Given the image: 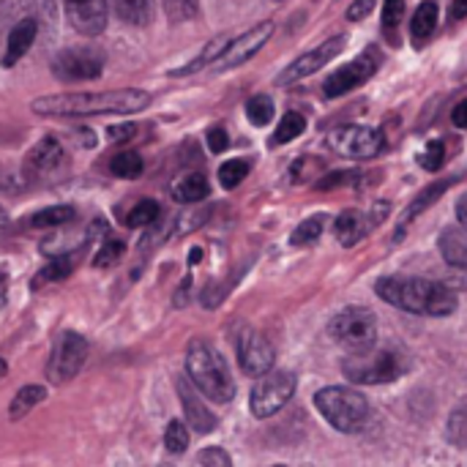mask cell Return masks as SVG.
I'll return each instance as SVG.
<instances>
[{
    "label": "cell",
    "instance_id": "6da1fadb",
    "mask_svg": "<svg viewBox=\"0 0 467 467\" xmlns=\"http://www.w3.org/2000/svg\"><path fill=\"white\" fill-rule=\"evenodd\" d=\"M150 104V93L137 88L104 90V93H55L30 104L44 118H88V115H134Z\"/></svg>",
    "mask_w": 467,
    "mask_h": 467
},
{
    "label": "cell",
    "instance_id": "7a4b0ae2",
    "mask_svg": "<svg viewBox=\"0 0 467 467\" xmlns=\"http://www.w3.org/2000/svg\"><path fill=\"white\" fill-rule=\"evenodd\" d=\"M378 296L391 306H400L413 315L449 317L457 312V296L451 287L421 279V276H383L378 282Z\"/></svg>",
    "mask_w": 467,
    "mask_h": 467
},
{
    "label": "cell",
    "instance_id": "3957f363",
    "mask_svg": "<svg viewBox=\"0 0 467 467\" xmlns=\"http://www.w3.org/2000/svg\"><path fill=\"white\" fill-rule=\"evenodd\" d=\"M186 372H189L192 386L202 397H208L211 402H216V405L233 402L235 383L230 378V369H227L224 358L208 342H202V339L189 342V350H186Z\"/></svg>",
    "mask_w": 467,
    "mask_h": 467
},
{
    "label": "cell",
    "instance_id": "277c9868",
    "mask_svg": "<svg viewBox=\"0 0 467 467\" xmlns=\"http://www.w3.org/2000/svg\"><path fill=\"white\" fill-rule=\"evenodd\" d=\"M315 408L320 410V416L345 435H356L367 427L369 421V405L367 400L345 386H328L323 391L315 394Z\"/></svg>",
    "mask_w": 467,
    "mask_h": 467
},
{
    "label": "cell",
    "instance_id": "5b68a950",
    "mask_svg": "<svg viewBox=\"0 0 467 467\" xmlns=\"http://www.w3.org/2000/svg\"><path fill=\"white\" fill-rule=\"evenodd\" d=\"M342 372L348 380L361 383V386H375V383H394L405 372V356L397 350H361L353 353L345 364Z\"/></svg>",
    "mask_w": 467,
    "mask_h": 467
},
{
    "label": "cell",
    "instance_id": "8992f818",
    "mask_svg": "<svg viewBox=\"0 0 467 467\" xmlns=\"http://www.w3.org/2000/svg\"><path fill=\"white\" fill-rule=\"evenodd\" d=\"M328 331H331L334 342L342 345L350 353L369 350L378 342V320H375L372 309H367V306H348V309H342L331 320Z\"/></svg>",
    "mask_w": 467,
    "mask_h": 467
},
{
    "label": "cell",
    "instance_id": "52a82bcc",
    "mask_svg": "<svg viewBox=\"0 0 467 467\" xmlns=\"http://www.w3.org/2000/svg\"><path fill=\"white\" fill-rule=\"evenodd\" d=\"M85 358H88V342L74 331H63L55 339V348L49 353L47 378L55 386L68 383V380H74L79 375V369L85 367Z\"/></svg>",
    "mask_w": 467,
    "mask_h": 467
},
{
    "label": "cell",
    "instance_id": "ba28073f",
    "mask_svg": "<svg viewBox=\"0 0 467 467\" xmlns=\"http://www.w3.org/2000/svg\"><path fill=\"white\" fill-rule=\"evenodd\" d=\"M296 394V375L290 372H265L252 389V413L257 419L276 416Z\"/></svg>",
    "mask_w": 467,
    "mask_h": 467
},
{
    "label": "cell",
    "instance_id": "9c48e42d",
    "mask_svg": "<svg viewBox=\"0 0 467 467\" xmlns=\"http://www.w3.org/2000/svg\"><path fill=\"white\" fill-rule=\"evenodd\" d=\"M104 71V55L90 47L63 49L52 57V74L63 82H85L99 79Z\"/></svg>",
    "mask_w": 467,
    "mask_h": 467
},
{
    "label": "cell",
    "instance_id": "30bf717a",
    "mask_svg": "<svg viewBox=\"0 0 467 467\" xmlns=\"http://www.w3.org/2000/svg\"><path fill=\"white\" fill-rule=\"evenodd\" d=\"M328 148L345 159H372L383 148V137L369 126H339L328 134Z\"/></svg>",
    "mask_w": 467,
    "mask_h": 467
},
{
    "label": "cell",
    "instance_id": "8fae6325",
    "mask_svg": "<svg viewBox=\"0 0 467 467\" xmlns=\"http://www.w3.org/2000/svg\"><path fill=\"white\" fill-rule=\"evenodd\" d=\"M378 66H380L378 52H375V49H367L364 55H358L356 60L345 63L342 68H337V71L326 79V85H323L326 96H328V99H339V96H345V93L361 88L364 82L372 79V74L378 71Z\"/></svg>",
    "mask_w": 467,
    "mask_h": 467
},
{
    "label": "cell",
    "instance_id": "7c38bea8",
    "mask_svg": "<svg viewBox=\"0 0 467 467\" xmlns=\"http://www.w3.org/2000/svg\"><path fill=\"white\" fill-rule=\"evenodd\" d=\"M271 33H274V22H260L257 27H252V30H246V33H241L238 38H233L227 47H224V52L216 57V63H213V68H219V71H224V68H235V66H241V63H246L268 38H271Z\"/></svg>",
    "mask_w": 467,
    "mask_h": 467
},
{
    "label": "cell",
    "instance_id": "4fadbf2b",
    "mask_svg": "<svg viewBox=\"0 0 467 467\" xmlns=\"http://www.w3.org/2000/svg\"><path fill=\"white\" fill-rule=\"evenodd\" d=\"M342 47H345V36H337V38H328V41H323L320 47L304 52L298 60H293V63L282 71L279 85H290V82H298V79H304V77L320 71L326 63H331V60L342 52Z\"/></svg>",
    "mask_w": 467,
    "mask_h": 467
},
{
    "label": "cell",
    "instance_id": "5bb4252c",
    "mask_svg": "<svg viewBox=\"0 0 467 467\" xmlns=\"http://www.w3.org/2000/svg\"><path fill=\"white\" fill-rule=\"evenodd\" d=\"M238 361H241V369L252 378H260L265 372H271L274 367V348L271 342L257 334V331H244L241 339H238Z\"/></svg>",
    "mask_w": 467,
    "mask_h": 467
},
{
    "label": "cell",
    "instance_id": "9a60e30c",
    "mask_svg": "<svg viewBox=\"0 0 467 467\" xmlns=\"http://www.w3.org/2000/svg\"><path fill=\"white\" fill-rule=\"evenodd\" d=\"M44 27V22L38 16H19L16 22L8 25L5 30V49H3V66H14L25 57V52L33 47L38 30Z\"/></svg>",
    "mask_w": 467,
    "mask_h": 467
},
{
    "label": "cell",
    "instance_id": "2e32d148",
    "mask_svg": "<svg viewBox=\"0 0 467 467\" xmlns=\"http://www.w3.org/2000/svg\"><path fill=\"white\" fill-rule=\"evenodd\" d=\"M63 8L82 36H99L107 27V0H63Z\"/></svg>",
    "mask_w": 467,
    "mask_h": 467
},
{
    "label": "cell",
    "instance_id": "e0dca14e",
    "mask_svg": "<svg viewBox=\"0 0 467 467\" xmlns=\"http://www.w3.org/2000/svg\"><path fill=\"white\" fill-rule=\"evenodd\" d=\"M386 213H389V202H378V208L372 211V216L358 213V211H345V213L337 219L334 233H337V238H339L342 246H356L358 241L367 238V233L375 227V222L383 219Z\"/></svg>",
    "mask_w": 467,
    "mask_h": 467
},
{
    "label": "cell",
    "instance_id": "ac0fdd59",
    "mask_svg": "<svg viewBox=\"0 0 467 467\" xmlns=\"http://www.w3.org/2000/svg\"><path fill=\"white\" fill-rule=\"evenodd\" d=\"M66 161V153L63 148L52 140V137H44L30 153H27V170L33 178H47L52 172H57Z\"/></svg>",
    "mask_w": 467,
    "mask_h": 467
},
{
    "label": "cell",
    "instance_id": "d6986e66",
    "mask_svg": "<svg viewBox=\"0 0 467 467\" xmlns=\"http://www.w3.org/2000/svg\"><path fill=\"white\" fill-rule=\"evenodd\" d=\"M178 394H181V405H183V410H186V419H189V424L194 427V432H213V427H216V419H213V413L200 402V397L194 394V389L189 386V380H178Z\"/></svg>",
    "mask_w": 467,
    "mask_h": 467
},
{
    "label": "cell",
    "instance_id": "ffe728a7",
    "mask_svg": "<svg viewBox=\"0 0 467 467\" xmlns=\"http://www.w3.org/2000/svg\"><path fill=\"white\" fill-rule=\"evenodd\" d=\"M441 254L449 265L454 268H467V227H451L441 235Z\"/></svg>",
    "mask_w": 467,
    "mask_h": 467
},
{
    "label": "cell",
    "instance_id": "44dd1931",
    "mask_svg": "<svg viewBox=\"0 0 467 467\" xmlns=\"http://www.w3.org/2000/svg\"><path fill=\"white\" fill-rule=\"evenodd\" d=\"M208 192H211L208 178L200 175V172H189V175H183V178L172 186V197H175L178 202H200V200L208 197Z\"/></svg>",
    "mask_w": 467,
    "mask_h": 467
},
{
    "label": "cell",
    "instance_id": "7402d4cb",
    "mask_svg": "<svg viewBox=\"0 0 467 467\" xmlns=\"http://www.w3.org/2000/svg\"><path fill=\"white\" fill-rule=\"evenodd\" d=\"M109 5L129 25H148L153 19V0H109Z\"/></svg>",
    "mask_w": 467,
    "mask_h": 467
},
{
    "label": "cell",
    "instance_id": "603a6c76",
    "mask_svg": "<svg viewBox=\"0 0 467 467\" xmlns=\"http://www.w3.org/2000/svg\"><path fill=\"white\" fill-rule=\"evenodd\" d=\"M438 16H441L438 0H424V3L419 5V11H416V16H413V41H416V44L427 41V38L435 33Z\"/></svg>",
    "mask_w": 467,
    "mask_h": 467
},
{
    "label": "cell",
    "instance_id": "cb8c5ba5",
    "mask_svg": "<svg viewBox=\"0 0 467 467\" xmlns=\"http://www.w3.org/2000/svg\"><path fill=\"white\" fill-rule=\"evenodd\" d=\"M44 397H47V389H44V386H25V389H19V391L14 394V402H11L8 416H11L14 421L22 419V416H27L36 405L44 402Z\"/></svg>",
    "mask_w": 467,
    "mask_h": 467
},
{
    "label": "cell",
    "instance_id": "d4e9b609",
    "mask_svg": "<svg viewBox=\"0 0 467 467\" xmlns=\"http://www.w3.org/2000/svg\"><path fill=\"white\" fill-rule=\"evenodd\" d=\"M230 44V38L227 36H216L205 49H202V55L200 57H194L192 63H186L183 68H175L172 74L175 77H186V74H192V71H200V68H205V66H211V63H216V57L224 52V47Z\"/></svg>",
    "mask_w": 467,
    "mask_h": 467
},
{
    "label": "cell",
    "instance_id": "484cf974",
    "mask_svg": "<svg viewBox=\"0 0 467 467\" xmlns=\"http://www.w3.org/2000/svg\"><path fill=\"white\" fill-rule=\"evenodd\" d=\"M77 211L71 205H49L44 211H38L36 216H30L33 227H63L68 222H74Z\"/></svg>",
    "mask_w": 467,
    "mask_h": 467
},
{
    "label": "cell",
    "instance_id": "4316f807",
    "mask_svg": "<svg viewBox=\"0 0 467 467\" xmlns=\"http://www.w3.org/2000/svg\"><path fill=\"white\" fill-rule=\"evenodd\" d=\"M449 186H451V181H441V183H435V186L424 189V192H421V194H419V197L410 202V208L402 213V222H400V227H405L410 219H416L421 211H427V208H430V205H432V202H435V200H438V197H441V194L449 189Z\"/></svg>",
    "mask_w": 467,
    "mask_h": 467
},
{
    "label": "cell",
    "instance_id": "83f0119b",
    "mask_svg": "<svg viewBox=\"0 0 467 467\" xmlns=\"http://www.w3.org/2000/svg\"><path fill=\"white\" fill-rule=\"evenodd\" d=\"M142 167H145V164H142V156L134 153V150L118 153V156L109 161V172L118 175V178H126V181L140 178V175H142Z\"/></svg>",
    "mask_w": 467,
    "mask_h": 467
},
{
    "label": "cell",
    "instance_id": "f1b7e54d",
    "mask_svg": "<svg viewBox=\"0 0 467 467\" xmlns=\"http://www.w3.org/2000/svg\"><path fill=\"white\" fill-rule=\"evenodd\" d=\"M304 129H306V120H304V115H298V112H287L282 120H279V126H276V131H274V145H285V142H290V140H296V137H301L304 134Z\"/></svg>",
    "mask_w": 467,
    "mask_h": 467
},
{
    "label": "cell",
    "instance_id": "f546056e",
    "mask_svg": "<svg viewBox=\"0 0 467 467\" xmlns=\"http://www.w3.org/2000/svg\"><path fill=\"white\" fill-rule=\"evenodd\" d=\"M323 224H326V216H312V219L301 222L296 227V233L290 235V244L293 246H309V244H315L323 235Z\"/></svg>",
    "mask_w": 467,
    "mask_h": 467
},
{
    "label": "cell",
    "instance_id": "4dcf8cb0",
    "mask_svg": "<svg viewBox=\"0 0 467 467\" xmlns=\"http://www.w3.org/2000/svg\"><path fill=\"white\" fill-rule=\"evenodd\" d=\"M156 219H159V202L142 200V202H137V205L129 211L126 224H129V227H150Z\"/></svg>",
    "mask_w": 467,
    "mask_h": 467
},
{
    "label": "cell",
    "instance_id": "1f68e13d",
    "mask_svg": "<svg viewBox=\"0 0 467 467\" xmlns=\"http://www.w3.org/2000/svg\"><path fill=\"white\" fill-rule=\"evenodd\" d=\"M249 175V161L246 159H233L219 167V181L224 189H235L244 178Z\"/></svg>",
    "mask_w": 467,
    "mask_h": 467
},
{
    "label": "cell",
    "instance_id": "d6a6232c",
    "mask_svg": "<svg viewBox=\"0 0 467 467\" xmlns=\"http://www.w3.org/2000/svg\"><path fill=\"white\" fill-rule=\"evenodd\" d=\"M246 115H249V120L254 126H268L271 118H274V101L268 96H254L246 104Z\"/></svg>",
    "mask_w": 467,
    "mask_h": 467
},
{
    "label": "cell",
    "instance_id": "836d02e7",
    "mask_svg": "<svg viewBox=\"0 0 467 467\" xmlns=\"http://www.w3.org/2000/svg\"><path fill=\"white\" fill-rule=\"evenodd\" d=\"M164 446L170 454H183L186 446H189V430L183 421H170L167 424V432H164Z\"/></svg>",
    "mask_w": 467,
    "mask_h": 467
},
{
    "label": "cell",
    "instance_id": "e575fe53",
    "mask_svg": "<svg viewBox=\"0 0 467 467\" xmlns=\"http://www.w3.org/2000/svg\"><path fill=\"white\" fill-rule=\"evenodd\" d=\"M443 161H446V142H443V140H432V142L424 148V153L419 156V164H421L424 170H430V172H438V170L443 167Z\"/></svg>",
    "mask_w": 467,
    "mask_h": 467
},
{
    "label": "cell",
    "instance_id": "d590c367",
    "mask_svg": "<svg viewBox=\"0 0 467 467\" xmlns=\"http://www.w3.org/2000/svg\"><path fill=\"white\" fill-rule=\"evenodd\" d=\"M123 252H126V246H123V241H107L101 249H99V254H96V260H93V265L96 268H109V265H115L120 257H123Z\"/></svg>",
    "mask_w": 467,
    "mask_h": 467
},
{
    "label": "cell",
    "instance_id": "8d00e7d4",
    "mask_svg": "<svg viewBox=\"0 0 467 467\" xmlns=\"http://www.w3.org/2000/svg\"><path fill=\"white\" fill-rule=\"evenodd\" d=\"M402 16H405V0H386V8H383V27L391 33L394 27L402 25Z\"/></svg>",
    "mask_w": 467,
    "mask_h": 467
},
{
    "label": "cell",
    "instance_id": "74e56055",
    "mask_svg": "<svg viewBox=\"0 0 467 467\" xmlns=\"http://www.w3.org/2000/svg\"><path fill=\"white\" fill-rule=\"evenodd\" d=\"M71 274V263L68 260H55V263H49L41 274H38V279H36V285L38 282H55V279H66Z\"/></svg>",
    "mask_w": 467,
    "mask_h": 467
},
{
    "label": "cell",
    "instance_id": "f35d334b",
    "mask_svg": "<svg viewBox=\"0 0 467 467\" xmlns=\"http://www.w3.org/2000/svg\"><path fill=\"white\" fill-rule=\"evenodd\" d=\"M164 5L172 19H189L197 14V0H164Z\"/></svg>",
    "mask_w": 467,
    "mask_h": 467
},
{
    "label": "cell",
    "instance_id": "ab89813d",
    "mask_svg": "<svg viewBox=\"0 0 467 467\" xmlns=\"http://www.w3.org/2000/svg\"><path fill=\"white\" fill-rule=\"evenodd\" d=\"M197 462L200 465H219V467H230V457L222 451V449H205V451H200V457H197Z\"/></svg>",
    "mask_w": 467,
    "mask_h": 467
},
{
    "label": "cell",
    "instance_id": "60d3db41",
    "mask_svg": "<svg viewBox=\"0 0 467 467\" xmlns=\"http://www.w3.org/2000/svg\"><path fill=\"white\" fill-rule=\"evenodd\" d=\"M134 131H137V126H134V123L107 126V140H109V142H126V140H131V137H134Z\"/></svg>",
    "mask_w": 467,
    "mask_h": 467
},
{
    "label": "cell",
    "instance_id": "b9f144b4",
    "mask_svg": "<svg viewBox=\"0 0 467 467\" xmlns=\"http://www.w3.org/2000/svg\"><path fill=\"white\" fill-rule=\"evenodd\" d=\"M208 145H211V150H213V153H222V150L230 145V137H227V131H224L222 126L211 129V131H208Z\"/></svg>",
    "mask_w": 467,
    "mask_h": 467
},
{
    "label": "cell",
    "instance_id": "7bdbcfd3",
    "mask_svg": "<svg viewBox=\"0 0 467 467\" xmlns=\"http://www.w3.org/2000/svg\"><path fill=\"white\" fill-rule=\"evenodd\" d=\"M372 5H375V0H356L353 3V8L348 11V19H364V16H369L372 14Z\"/></svg>",
    "mask_w": 467,
    "mask_h": 467
},
{
    "label": "cell",
    "instance_id": "ee69618b",
    "mask_svg": "<svg viewBox=\"0 0 467 467\" xmlns=\"http://www.w3.org/2000/svg\"><path fill=\"white\" fill-rule=\"evenodd\" d=\"M451 120H454V126L467 129V99H462V101L451 109Z\"/></svg>",
    "mask_w": 467,
    "mask_h": 467
},
{
    "label": "cell",
    "instance_id": "f6af8a7d",
    "mask_svg": "<svg viewBox=\"0 0 467 467\" xmlns=\"http://www.w3.org/2000/svg\"><path fill=\"white\" fill-rule=\"evenodd\" d=\"M451 16H454V19H462V16H467V0H454V5H451Z\"/></svg>",
    "mask_w": 467,
    "mask_h": 467
},
{
    "label": "cell",
    "instance_id": "bcb514c9",
    "mask_svg": "<svg viewBox=\"0 0 467 467\" xmlns=\"http://www.w3.org/2000/svg\"><path fill=\"white\" fill-rule=\"evenodd\" d=\"M457 219H460V224L462 227H467V194L457 202Z\"/></svg>",
    "mask_w": 467,
    "mask_h": 467
},
{
    "label": "cell",
    "instance_id": "7dc6e473",
    "mask_svg": "<svg viewBox=\"0 0 467 467\" xmlns=\"http://www.w3.org/2000/svg\"><path fill=\"white\" fill-rule=\"evenodd\" d=\"M200 257H202V252H200V249H194V252H192V254H189V263H192V265H194V263H197V260H200Z\"/></svg>",
    "mask_w": 467,
    "mask_h": 467
},
{
    "label": "cell",
    "instance_id": "c3c4849f",
    "mask_svg": "<svg viewBox=\"0 0 467 467\" xmlns=\"http://www.w3.org/2000/svg\"><path fill=\"white\" fill-rule=\"evenodd\" d=\"M5 372H8V367H5V361H3V358H0V378H3V375H5Z\"/></svg>",
    "mask_w": 467,
    "mask_h": 467
}]
</instances>
